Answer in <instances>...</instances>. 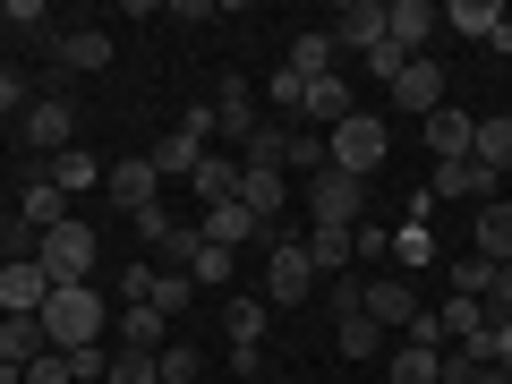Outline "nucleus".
Returning <instances> with one entry per match:
<instances>
[{
    "instance_id": "f257e3e1",
    "label": "nucleus",
    "mask_w": 512,
    "mask_h": 384,
    "mask_svg": "<svg viewBox=\"0 0 512 384\" xmlns=\"http://www.w3.org/2000/svg\"><path fill=\"white\" fill-rule=\"evenodd\" d=\"M325 291V274H316V256H308V231H282L265 239V308H308V299Z\"/></svg>"
},
{
    "instance_id": "f03ea898",
    "label": "nucleus",
    "mask_w": 512,
    "mask_h": 384,
    "mask_svg": "<svg viewBox=\"0 0 512 384\" xmlns=\"http://www.w3.org/2000/svg\"><path fill=\"white\" fill-rule=\"evenodd\" d=\"M103 325H111V308H103L94 282H69V291L43 299V333H52L60 359H69V350H94V342H103Z\"/></svg>"
},
{
    "instance_id": "7ed1b4c3",
    "label": "nucleus",
    "mask_w": 512,
    "mask_h": 384,
    "mask_svg": "<svg viewBox=\"0 0 512 384\" xmlns=\"http://www.w3.org/2000/svg\"><path fill=\"white\" fill-rule=\"evenodd\" d=\"M384 154H393V120H376V111H350V120L325 137V163L350 171V180H376Z\"/></svg>"
},
{
    "instance_id": "20e7f679",
    "label": "nucleus",
    "mask_w": 512,
    "mask_h": 384,
    "mask_svg": "<svg viewBox=\"0 0 512 384\" xmlns=\"http://www.w3.org/2000/svg\"><path fill=\"white\" fill-rule=\"evenodd\" d=\"M94 256H103V239H94L77 214L60 222V231H43V239H35V265L52 274V291H69V282H94Z\"/></svg>"
},
{
    "instance_id": "39448f33",
    "label": "nucleus",
    "mask_w": 512,
    "mask_h": 384,
    "mask_svg": "<svg viewBox=\"0 0 512 384\" xmlns=\"http://www.w3.org/2000/svg\"><path fill=\"white\" fill-rule=\"evenodd\" d=\"M308 222H342V231H359L367 222V180H350V171H316L308 180Z\"/></svg>"
},
{
    "instance_id": "423d86ee",
    "label": "nucleus",
    "mask_w": 512,
    "mask_h": 384,
    "mask_svg": "<svg viewBox=\"0 0 512 384\" xmlns=\"http://www.w3.org/2000/svg\"><path fill=\"white\" fill-rule=\"evenodd\" d=\"M18 137L35 154H69L77 146V103H69V94H35V103L18 111Z\"/></svg>"
},
{
    "instance_id": "0eeeda50",
    "label": "nucleus",
    "mask_w": 512,
    "mask_h": 384,
    "mask_svg": "<svg viewBox=\"0 0 512 384\" xmlns=\"http://www.w3.org/2000/svg\"><path fill=\"white\" fill-rule=\"evenodd\" d=\"M103 197L120 205V214H146V205H163V171H154L146 154H120V163L103 171Z\"/></svg>"
},
{
    "instance_id": "6e6552de",
    "label": "nucleus",
    "mask_w": 512,
    "mask_h": 384,
    "mask_svg": "<svg viewBox=\"0 0 512 384\" xmlns=\"http://www.w3.org/2000/svg\"><path fill=\"white\" fill-rule=\"evenodd\" d=\"M43 299H52V274L35 256H0V316H43Z\"/></svg>"
},
{
    "instance_id": "1a4fd4ad",
    "label": "nucleus",
    "mask_w": 512,
    "mask_h": 384,
    "mask_svg": "<svg viewBox=\"0 0 512 384\" xmlns=\"http://www.w3.org/2000/svg\"><path fill=\"white\" fill-rule=\"evenodd\" d=\"M359 111V94H350V77L333 69V77H308V103H299V128H316V137H333V128Z\"/></svg>"
},
{
    "instance_id": "9d476101",
    "label": "nucleus",
    "mask_w": 512,
    "mask_h": 384,
    "mask_svg": "<svg viewBox=\"0 0 512 384\" xmlns=\"http://www.w3.org/2000/svg\"><path fill=\"white\" fill-rule=\"evenodd\" d=\"M43 43H52V69H69V77L111 69V35L103 26H60V35H43Z\"/></svg>"
},
{
    "instance_id": "9b49d317",
    "label": "nucleus",
    "mask_w": 512,
    "mask_h": 384,
    "mask_svg": "<svg viewBox=\"0 0 512 384\" xmlns=\"http://www.w3.org/2000/svg\"><path fill=\"white\" fill-rule=\"evenodd\" d=\"M325 35L333 43H342V52H376V43H384V0H342V9H333V18H325Z\"/></svg>"
},
{
    "instance_id": "f8f14e48",
    "label": "nucleus",
    "mask_w": 512,
    "mask_h": 384,
    "mask_svg": "<svg viewBox=\"0 0 512 384\" xmlns=\"http://www.w3.org/2000/svg\"><path fill=\"white\" fill-rule=\"evenodd\" d=\"M367 316H376L384 333H410L427 308H419V291H410V274H376L367 282Z\"/></svg>"
},
{
    "instance_id": "ddd939ff",
    "label": "nucleus",
    "mask_w": 512,
    "mask_h": 384,
    "mask_svg": "<svg viewBox=\"0 0 512 384\" xmlns=\"http://www.w3.org/2000/svg\"><path fill=\"white\" fill-rule=\"evenodd\" d=\"M197 231L214 239V248H231V256H239V248H265V239H274L265 222L248 214V205H239V197H231V205H205V214H197Z\"/></svg>"
},
{
    "instance_id": "4468645a",
    "label": "nucleus",
    "mask_w": 512,
    "mask_h": 384,
    "mask_svg": "<svg viewBox=\"0 0 512 384\" xmlns=\"http://www.w3.org/2000/svg\"><path fill=\"white\" fill-rule=\"evenodd\" d=\"M214 137H231V154L256 137V86L248 77H222L214 86Z\"/></svg>"
},
{
    "instance_id": "2eb2a0df",
    "label": "nucleus",
    "mask_w": 512,
    "mask_h": 384,
    "mask_svg": "<svg viewBox=\"0 0 512 384\" xmlns=\"http://www.w3.org/2000/svg\"><path fill=\"white\" fill-rule=\"evenodd\" d=\"M436 26H444L436 0H384V35L402 43L410 60H427V35H436Z\"/></svg>"
},
{
    "instance_id": "dca6fc26",
    "label": "nucleus",
    "mask_w": 512,
    "mask_h": 384,
    "mask_svg": "<svg viewBox=\"0 0 512 384\" xmlns=\"http://www.w3.org/2000/svg\"><path fill=\"white\" fill-rule=\"evenodd\" d=\"M419 137H427V154H436V163H461V154H470V137H478V111L444 103V111H427V120H419Z\"/></svg>"
},
{
    "instance_id": "f3484780",
    "label": "nucleus",
    "mask_w": 512,
    "mask_h": 384,
    "mask_svg": "<svg viewBox=\"0 0 512 384\" xmlns=\"http://www.w3.org/2000/svg\"><path fill=\"white\" fill-rule=\"evenodd\" d=\"M495 171L487 163H470V154H461V163H436V180H427V197H453V205H487L495 197Z\"/></svg>"
},
{
    "instance_id": "a211bd4d",
    "label": "nucleus",
    "mask_w": 512,
    "mask_h": 384,
    "mask_svg": "<svg viewBox=\"0 0 512 384\" xmlns=\"http://www.w3.org/2000/svg\"><path fill=\"white\" fill-rule=\"evenodd\" d=\"M222 333H231V350H265V333H274V308H265V291L222 299Z\"/></svg>"
},
{
    "instance_id": "6ab92c4d",
    "label": "nucleus",
    "mask_w": 512,
    "mask_h": 384,
    "mask_svg": "<svg viewBox=\"0 0 512 384\" xmlns=\"http://www.w3.org/2000/svg\"><path fill=\"white\" fill-rule=\"evenodd\" d=\"M393 111H410V120L444 111V69H436V60H410V69L393 77Z\"/></svg>"
},
{
    "instance_id": "aec40b11",
    "label": "nucleus",
    "mask_w": 512,
    "mask_h": 384,
    "mask_svg": "<svg viewBox=\"0 0 512 384\" xmlns=\"http://www.w3.org/2000/svg\"><path fill=\"white\" fill-rule=\"evenodd\" d=\"M239 205H248V214L274 231L282 205H291V171H239Z\"/></svg>"
},
{
    "instance_id": "412c9836",
    "label": "nucleus",
    "mask_w": 512,
    "mask_h": 384,
    "mask_svg": "<svg viewBox=\"0 0 512 384\" xmlns=\"http://www.w3.org/2000/svg\"><path fill=\"white\" fill-rule=\"evenodd\" d=\"M470 239H478L470 256H487V265H512V205H504V197H487V205H478V222H470Z\"/></svg>"
},
{
    "instance_id": "4be33fe9",
    "label": "nucleus",
    "mask_w": 512,
    "mask_h": 384,
    "mask_svg": "<svg viewBox=\"0 0 512 384\" xmlns=\"http://www.w3.org/2000/svg\"><path fill=\"white\" fill-rule=\"evenodd\" d=\"M308 256H316V274H350V256H359V231H342V222H308Z\"/></svg>"
},
{
    "instance_id": "5701e85b",
    "label": "nucleus",
    "mask_w": 512,
    "mask_h": 384,
    "mask_svg": "<svg viewBox=\"0 0 512 384\" xmlns=\"http://www.w3.org/2000/svg\"><path fill=\"white\" fill-rule=\"evenodd\" d=\"M470 163H487L495 180H512V111H487V120H478V137H470Z\"/></svg>"
},
{
    "instance_id": "b1692460",
    "label": "nucleus",
    "mask_w": 512,
    "mask_h": 384,
    "mask_svg": "<svg viewBox=\"0 0 512 384\" xmlns=\"http://www.w3.org/2000/svg\"><path fill=\"white\" fill-rule=\"evenodd\" d=\"M239 171H248L239 154H197V171H188V188H197L205 205H231V197H239Z\"/></svg>"
},
{
    "instance_id": "393cba45",
    "label": "nucleus",
    "mask_w": 512,
    "mask_h": 384,
    "mask_svg": "<svg viewBox=\"0 0 512 384\" xmlns=\"http://www.w3.org/2000/svg\"><path fill=\"white\" fill-rule=\"evenodd\" d=\"M504 18H512L504 0H444V26L470 35V43H495V26H504Z\"/></svg>"
},
{
    "instance_id": "a878e982",
    "label": "nucleus",
    "mask_w": 512,
    "mask_h": 384,
    "mask_svg": "<svg viewBox=\"0 0 512 384\" xmlns=\"http://www.w3.org/2000/svg\"><path fill=\"white\" fill-rule=\"evenodd\" d=\"M282 69H291V77H333V69H342V43H333L325 26H308V35L291 43V60H282Z\"/></svg>"
},
{
    "instance_id": "bb28decb",
    "label": "nucleus",
    "mask_w": 512,
    "mask_h": 384,
    "mask_svg": "<svg viewBox=\"0 0 512 384\" xmlns=\"http://www.w3.org/2000/svg\"><path fill=\"white\" fill-rule=\"evenodd\" d=\"M163 342H171V316L154 308V299H146V308H120V350H146V359H154Z\"/></svg>"
},
{
    "instance_id": "cd10ccee",
    "label": "nucleus",
    "mask_w": 512,
    "mask_h": 384,
    "mask_svg": "<svg viewBox=\"0 0 512 384\" xmlns=\"http://www.w3.org/2000/svg\"><path fill=\"white\" fill-rule=\"evenodd\" d=\"M18 214H26V231H35V239L69 222V197H60V180H52V171H43V180L26 188V205H18Z\"/></svg>"
},
{
    "instance_id": "c85d7f7f",
    "label": "nucleus",
    "mask_w": 512,
    "mask_h": 384,
    "mask_svg": "<svg viewBox=\"0 0 512 384\" xmlns=\"http://www.w3.org/2000/svg\"><path fill=\"white\" fill-rule=\"evenodd\" d=\"M384 359H393V384H444V350L427 342H393Z\"/></svg>"
},
{
    "instance_id": "c756f323",
    "label": "nucleus",
    "mask_w": 512,
    "mask_h": 384,
    "mask_svg": "<svg viewBox=\"0 0 512 384\" xmlns=\"http://www.w3.org/2000/svg\"><path fill=\"white\" fill-rule=\"evenodd\" d=\"M43 350H52V333H43V316H9V325H0V359H18V367H35Z\"/></svg>"
},
{
    "instance_id": "7c9ffc66",
    "label": "nucleus",
    "mask_w": 512,
    "mask_h": 384,
    "mask_svg": "<svg viewBox=\"0 0 512 384\" xmlns=\"http://www.w3.org/2000/svg\"><path fill=\"white\" fill-rule=\"evenodd\" d=\"M333 342H342V359H384V350H393V333L376 325V316H350V325H333Z\"/></svg>"
},
{
    "instance_id": "2f4dec72",
    "label": "nucleus",
    "mask_w": 512,
    "mask_h": 384,
    "mask_svg": "<svg viewBox=\"0 0 512 384\" xmlns=\"http://www.w3.org/2000/svg\"><path fill=\"white\" fill-rule=\"evenodd\" d=\"M52 180H60V197H77V188H103V163L86 146H69V154H52Z\"/></svg>"
},
{
    "instance_id": "473e14b6",
    "label": "nucleus",
    "mask_w": 512,
    "mask_h": 384,
    "mask_svg": "<svg viewBox=\"0 0 512 384\" xmlns=\"http://www.w3.org/2000/svg\"><path fill=\"white\" fill-rule=\"evenodd\" d=\"M316 299H325V316H333V325H350V316L367 308V274H333Z\"/></svg>"
},
{
    "instance_id": "72a5a7b5",
    "label": "nucleus",
    "mask_w": 512,
    "mask_h": 384,
    "mask_svg": "<svg viewBox=\"0 0 512 384\" xmlns=\"http://www.w3.org/2000/svg\"><path fill=\"white\" fill-rule=\"evenodd\" d=\"M197 154H205V146H197V137H180V128H171L163 146H154V154H146V163H154V171H163V180H188V171H197Z\"/></svg>"
},
{
    "instance_id": "f704fd0d",
    "label": "nucleus",
    "mask_w": 512,
    "mask_h": 384,
    "mask_svg": "<svg viewBox=\"0 0 512 384\" xmlns=\"http://www.w3.org/2000/svg\"><path fill=\"white\" fill-rule=\"evenodd\" d=\"M436 325H444V342H470V333H487V308H478V299H444V308H436Z\"/></svg>"
},
{
    "instance_id": "c9c22d12",
    "label": "nucleus",
    "mask_w": 512,
    "mask_h": 384,
    "mask_svg": "<svg viewBox=\"0 0 512 384\" xmlns=\"http://www.w3.org/2000/svg\"><path fill=\"white\" fill-rule=\"evenodd\" d=\"M427 256H436V239H427V222H402V231H393V274H419Z\"/></svg>"
},
{
    "instance_id": "e433bc0d",
    "label": "nucleus",
    "mask_w": 512,
    "mask_h": 384,
    "mask_svg": "<svg viewBox=\"0 0 512 384\" xmlns=\"http://www.w3.org/2000/svg\"><path fill=\"white\" fill-rule=\"evenodd\" d=\"M188 282H197V291H222V282H231V248H214V239H205V248L188 256Z\"/></svg>"
},
{
    "instance_id": "4c0bfd02",
    "label": "nucleus",
    "mask_w": 512,
    "mask_h": 384,
    "mask_svg": "<svg viewBox=\"0 0 512 384\" xmlns=\"http://www.w3.org/2000/svg\"><path fill=\"white\" fill-rule=\"evenodd\" d=\"M154 367H163V384H197V342H163V350H154Z\"/></svg>"
},
{
    "instance_id": "58836bf2",
    "label": "nucleus",
    "mask_w": 512,
    "mask_h": 384,
    "mask_svg": "<svg viewBox=\"0 0 512 384\" xmlns=\"http://www.w3.org/2000/svg\"><path fill=\"white\" fill-rule=\"evenodd\" d=\"M487 282H495L487 256H461V265H453V291H461V299H478V308H487Z\"/></svg>"
},
{
    "instance_id": "ea45409f",
    "label": "nucleus",
    "mask_w": 512,
    "mask_h": 384,
    "mask_svg": "<svg viewBox=\"0 0 512 384\" xmlns=\"http://www.w3.org/2000/svg\"><path fill=\"white\" fill-rule=\"evenodd\" d=\"M103 384H163V367L146 359V350H120V359H111V376Z\"/></svg>"
},
{
    "instance_id": "a19ab883",
    "label": "nucleus",
    "mask_w": 512,
    "mask_h": 384,
    "mask_svg": "<svg viewBox=\"0 0 512 384\" xmlns=\"http://www.w3.org/2000/svg\"><path fill=\"white\" fill-rule=\"evenodd\" d=\"M188 291H197L188 274H154V308L163 316H188Z\"/></svg>"
},
{
    "instance_id": "79ce46f5",
    "label": "nucleus",
    "mask_w": 512,
    "mask_h": 384,
    "mask_svg": "<svg viewBox=\"0 0 512 384\" xmlns=\"http://www.w3.org/2000/svg\"><path fill=\"white\" fill-rule=\"evenodd\" d=\"M291 163L308 171V180H316V171H325V137H316V128H291Z\"/></svg>"
},
{
    "instance_id": "37998d69",
    "label": "nucleus",
    "mask_w": 512,
    "mask_h": 384,
    "mask_svg": "<svg viewBox=\"0 0 512 384\" xmlns=\"http://www.w3.org/2000/svg\"><path fill=\"white\" fill-rule=\"evenodd\" d=\"M367 69H376V77H384V86H393V77H402V69H410V52H402V43H393V35H384V43H376V52H367Z\"/></svg>"
},
{
    "instance_id": "c03bdc74",
    "label": "nucleus",
    "mask_w": 512,
    "mask_h": 384,
    "mask_svg": "<svg viewBox=\"0 0 512 384\" xmlns=\"http://www.w3.org/2000/svg\"><path fill=\"white\" fill-rule=\"evenodd\" d=\"M146 299H154V265H128L120 274V308H146Z\"/></svg>"
},
{
    "instance_id": "a18cd8bd",
    "label": "nucleus",
    "mask_w": 512,
    "mask_h": 384,
    "mask_svg": "<svg viewBox=\"0 0 512 384\" xmlns=\"http://www.w3.org/2000/svg\"><path fill=\"white\" fill-rule=\"evenodd\" d=\"M0 26H9V35H18V26H43V0H0ZM43 35H52V26H43Z\"/></svg>"
},
{
    "instance_id": "49530a36",
    "label": "nucleus",
    "mask_w": 512,
    "mask_h": 384,
    "mask_svg": "<svg viewBox=\"0 0 512 384\" xmlns=\"http://www.w3.org/2000/svg\"><path fill=\"white\" fill-rule=\"evenodd\" d=\"M128 222H137V239H146V248H154V239H163V231H171V222H180V214H171V205H146V214H128Z\"/></svg>"
},
{
    "instance_id": "de8ad7c7",
    "label": "nucleus",
    "mask_w": 512,
    "mask_h": 384,
    "mask_svg": "<svg viewBox=\"0 0 512 384\" xmlns=\"http://www.w3.org/2000/svg\"><path fill=\"white\" fill-rule=\"evenodd\" d=\"M26 384H77V376H69V359H60V350H43V359L26 367Z\"/></svg>"
},
{
    "instance_id": "09e8293b",
    "label": "nucleus",
    "mask_w": 512,
    "mask_h": 384,
    "mask_svg": "<svg viewBox=\"0 0 512 384\" xmlns=\"http://www.w3.org/2000/svg\"><path fill=\"white\" fill-rule=\"evenodd\" d=\"M26 103H35V94H26V77L0 69V120H9V111H26Z\"/></svg>"
},
{
    "instance_id": "8fccbe9b",
    "label": "nucleus",
    "mask_w": 512,
    "mask_h": 384,
    "mask_svg": "<svg viewBox=\"0 0 512 384\" xmlns=\"http://www.w3.org/2000/svg\"><path fill=\"white\" fill-rule=\"evenodd\" d=\"M359 256L376 265V256H393V231H376V222H359Z\"/></svg>"
},
{
    "instance_id": "3c124183",
    "label": "nucleus",
    "mask_w": 512,
    "mask_h": 384,
    "mask_svg": "<svg viewBox=\"0 0 512 384\" xmlns=\"http://www.w3.org/2000/svg\"><path fill=\"white\" fill-rule=\"evenodd\" d=\"M0 384H26V367H18V359H0Z\"/></svg>"
},
{
    "instance_id": "603ef678",
    "label": "nucleus",
    "mask_w": 512,
    "mask_h": 384,
    "mask_svg": "<svg viewBox=\"0 0 512 384\" xmlns=\"http://www.w3.org/2000/svg\"><path fill=\"white\" fill-rule=\"evenodd\" d=\"M470 384H512V376H504V367H478V376H470Z\"/></svg>"
},
{
    "instance_id": "864d4df0",
    "label": "nucleus",
    "mask_w": 512,
    "mask_h": 384,
    "mask_svg": "<svg viewBox=\"0 0 512 384\" xmlns=\"http://www.w3.org/2000/svg\"><path fill=\"white\" fill-rule=\"evenodd\" d=\"M0 248H9V222H0Z\"/></svg>"
},
{
    "instance_id": "5fc2aeb1",
    "label": "nucleus",
    "mask_w": 512,
    "mask_h": 384,
    "mask_svg": "<svg viewBox=\"0 0 512 384\" xmlns=\"http://www.w3.org/2000/svg\"><path fill=\"white\" fill-rule=\"evenodd\" d=\"M0 35H9V26H0Z\"/></svg>"
},
{
    "instance_id": "6e6d98bb",
    "label": "nucleus",
    "mask_w": 512,
    "mask_h": 384,
    "mask_svg": "<svg viewBox=\"0 0 512 384\" xmlns=\"http://www.w3.org/2000/svg\"><path fill=\"white\" fill-rule=\"evenodd\" d=\"M0 325H9V316H0Z\"/></svg>"
}]
</instances>
